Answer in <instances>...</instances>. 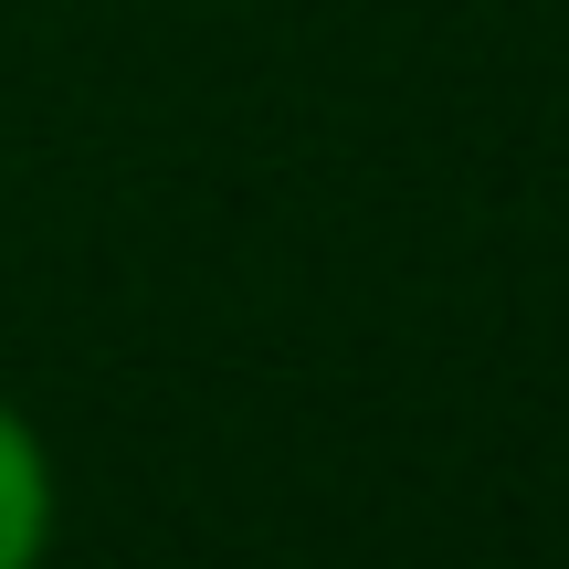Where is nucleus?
<instances>
[{
  "label": "nucleus",
  "instance_id": "obj_1",
  "mask_svg": "<svg viewBox=\"0 0 569 569\" xmlns=\"http://www.w3.org/2000/svg\"><path fill=\"white\" fill-rule=\"evenodd\" d=\"M63 528V486H53V453H42L32 411L0 401V569H42Z\"/></svg>",
  "mask_w": 569,
  "mask_h": 569
}]
</instances>
